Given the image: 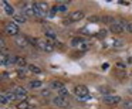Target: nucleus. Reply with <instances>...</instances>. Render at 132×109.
I'll use <instances>...</instances> for the list:
<instances>
[{
  "label": "nucleus",
  "instance_id": "1",
  "mask_svg": "<svg viewBox=\"0 0 132 109\" xmlns=\"http://www.w3.org/2000/svg\"><path fill=\"white\" fill-rule=\"evenodd\" d=\"M128 23L129 21H125V20H117L111 27H109V30H111V33H114V34H122V33L128 29Z\"/></svg>",
  "mask_w": 132,
  "mask_h": 109
},
{
  "label": "nucleus",
  "instance_id": "2",
  "mask_svg": "<svg viewBox=\"0 0 132 109\" xmlns=\"http://www.w3.org/2000/svg\"><path fill=\"white\" fill-rule=\"evenodd\" d=\"M21 13L26 16L27 19L29 17H36V3H24L21 4Z\"/></svg>",
  "mask_w": 132,
  "mask_h": 109
},
{
  "label": "nucleus",
  "instance_id": "3",
  "mask_svg": "<svg viewBox=\"0 0 132 109\" xmlns=\"http://www.w3.org/2000/svg\"><path fill=\"white\" fill-rule=\"evenodd\" d=\"M4 33H6L7 35L17 37L19 33H20V29H19V26L14 23V21H9V23L4 24Z\"/></svg>",
  "mask_w": 132,
  "mask_h": 109
},
{
  "label": "nucleus",
  "instance_id": "4",
  "mask_svg": "<svg viewBox=\"0 0 132 109\" xmlns=\"http://www.w3.org/2000/svg\"><path fill=\"white\" fill-rule=\"evenodd\" d=\"M37 47L40 50H43V51H46V52L54 51V46H53V43L44 40V38H37Z\"/></svg>",
  "mask_w": 132,
  "mask_h": 109
},
{
  "label": "nucleus",
  "instance_id": "5",
  "mask_svg": "<svg viewBox=\"0 0 132 109\" xmlns=\"http://www.w3.org/2000/svg\"><path fill=\"white\" fill-rule=\"evenodd\" d=\"M75 95H77V98H80V99H88L89 98V91L88 88H87L85 85H78L75 86Z\"/></svg>",
  "mask_w": 132,
  "mask_h": 109
},
{
  "label": "nucleus",
  "instance_id": "6",
  "mask_svg": "<svg viewBox=\"0 0 132 109\" xmlns=\"http://www.w3.org/2000/svg\"><path fill=\"white\" fill-rule=\"evenodd\" d=\"M14 43L19 48H27L30 46L29 40H27V35H23V34H19L17 37H14Z\"/></svg>",
  "mask_w": 132,
  "mask_h": 109
},
{
  "label": "nucleus",
  "instance_id": "7",
  "mask_svg": "<svg viewBox=\"0 0 132 109\" xmlns=\"http://www.w3.org/2000/svg\"><path fill=\"white\" fill-rule=\"evenodd\" d=\"M102 101L106 105H118V103L122 102V98L118 96V95H105L102 98Z\"/></svg>",
  "mask_w": 132,
  "mask_h": 109
},
{
  "label": "nucleus",
  "instance_id": "8",
  "mask_svg": "<svg viewBox=\"0 0 132 109\" xmlns=\"http://www.w3.org/2000/svg\"><path fill=\"white\" fill-rule=\"evenodd\" d=\"M85 17V12L84 10H75V12H71V14L68 16V20L71 23H75V21H81Z\"/></svg>",
  "mask_w": 132,
  "mask_h": 109
},
{
  "label": "nucleus",
  "instance_id": "9",
  "mask_svg": "<svg viewBox=\"0 0 132 109\" xmlns=\"http://www.w3.org/2000/svg\"><path fill=\"white\" fill-rule=\"evenodd\" d=\"M53 105L58 106V108H67L70 106V102H68V98H63V96H54L53 98Z\"/></svg>",
  "mask_w": 132,
  "mask_h": 109
},
{
  "label": "nucleus",
  "instance_id": "10",
  "mask_svg": "<svg viewBox=\"0 0 132 109\" xmlns=\"http://www.w3.org/2000/svg\"><path fill=\"white\" fill-rule=\"evenodd\" d=\"M14 94H16L17 101H21V102H23V101L27 98V91H26V88H21V86H17V88L14 89Z\"/></svg>",
  "mask_w": 132,
  "mask_h": 109
},
{
  "label": "nucleus",
  "instance_id": "11",
  "mask_svg": "<svg viewBox=\"0 0 132 109\" xmlns=\"http://www.w3.org/2000/svg\"><path fill=\"white\" fill-rule=\"evenodd\" d=\"M13 21H14L16 24H24V23H27V17L23 14V13H16L14 16H13Z\"/></svg>",
  "mask_w": 132,
  "mask_h": 109
},
{
  "label": "nucleus",
  "instance_id": "12",
  "mask_svg": "<svg viewBox=\"0 0 132 109\" xmlns=\"http://www.w3.org/2000/svg\"><path fill=\"white\" fill-rule=\"evenodd\" d=\"M36 6H37V9L40 10L43 14H46V13L48 12V9H50L48 3H44V2H37V3H36Z\"/></svg>",
  "mask_w": 132,
  "mask_h": 109
},
{
  "label": "nucleus",
  "instance_id": "13",
  "mask_svg": "<svg viewBox=\"0 0 132 109\" xmlns=\"http://www.w3.org/2000/svg\"><path fill=\"white\" fill-rule=\"evenodd\" d=\"M3 9H4V13L9 14V16H14L16 14L13 6H12V4H9V3H6V2H3Z\"/></svg>",
  "mask_w": 132,
  "mask_h": 109
},
{
  "label": "nucleus",
  "instance_id": "14",
  "mask_svg": "<svg viewBox=\"0 0 132 109\" xmlns=\"http://www.w3.org/2000/svg\"><path fill=\"white\" fill-rule=\"evenodd\" d=\"M0 103H2V105H7V103H10V98L7 96L6 91H3L2 94H0Z\"/></svg>",
  "mask_w": 132,
  "mask_h": 109
},
{
  "label": "nucleus",
  "instance_id": "15",
  "mask_svg": "<svg viewBox=\"0 0 132 109\" xmlns=\"http://www.w3.org/2000/svg\"><path fill=\"white\" fill-rule=\"evenodd\" d=\"M71 46H74V47L85 46V41H84L82 38H80V37H75V38H72V40H71Z\"/></svg>",
  "mask_w": 132,
  "mask_h": 109
},
{
  "label": "nucleus",
  "instance_id": "16",
  "mask_svg": "<svg viewBox=\"0 0 132 109\" xmlns=\"http://www.w3.org/2000/svg\"><path fill=\"white\" fill-rule=\"evenodd\" d=\"M101 21H102V23H106V24H111V26H112L117 20H115L114 17H111V16H102V17H101Z\"/></svg>",
  "mask_w": 132,
  "mask_h": 109
},
{
  "label": "nucleus",
  "instance_id": "17",
  "mask_svg": "<svg viewBox=\"0 0 132 109\" xmlns=\"http://www.w3.org/2000/svg\"><path fill=\"white\" fill-rule=\"evenodd\" d=\"M41 86H43V82H41V81H38V79H33V81H30V88L37 89V88H41Z\"/></svg>",
  "mask_w": 132,
  "mask_h": 109
},
{
  "label": "nucleus",
  "instance_id": "18",
  "mask_svg": "<svg viewBox=\"0 0 132 109\" xmlns=\"http://www.w3.org/2000/svg\"><path fill=\"white\" fill-rule=\"evenodd\" d=\"M27 69H29L30 72H33V74H41V68L40 67H37V65H29L27 67Z\"/></svg>",
  "mask_w": 132,
  "mask_h": 109
},
{
  "label": "nucleus",
  "instance_id": "19",
  "mask_svg": "<svg viewBox=\"0 0 132 109\" xmlns=\"http://www.w3.org/2000/svg\"><path fill=\"white\" fill-rule=\"evenodd\" d=\"M51 86H53L54 89H57V91H60V89L65 88V86H64V84L60 82V81H53V82H51Z\"/></svg>",
  "mask_w": 132,
  "mask_h": 109
},
{
  "label": "nucleus",
  "instance_id": "20",
  "mask_svg": "<svg viewBox=\"0 0 132 109\" xmlns=\"http://www.w3.org/2000/svg\"><path fill=\"white\" fill-rule=\"evenodd\" d=\"M44 34H46V37L48 38V40H53V41H54L55 38H57L55 33H54V31H51V30H46V33H44Z\"/></svg>",
  "mask_w": 132,
  "mask_h": 109
},
{
  "label": "nucleus",
  "instance_id": "21",
  "mask_svg": "<svg viewBox=\"0 0 132 109\" xmlns=\"http://www.w3.org/2000/svg\"><path fill=\"white\" fill-rule=\"evenodd\" d=\"M16 64H17L20 68H23V67L27 64V61H26V58H23V57H17L16 58Z\"/></svg>",
  "mask_w": 132,
  "mask_h": 109
},
{
  "label": "nucleus",
  "instance_id": "22",
  "mask_svg": "<svg viewBox=\"0 0 132 109\" xmlns=\"http://www.w3.org/2000/svg\"><path fill=\"white\" fill-rule=\"evenodd\" d=\"M57 92H58V96H63V98H68V95H70V92L67 91V88H63Z\"/></svg>",
  "mask_w": 132,
  "mask_h": 109
},
{
  "label": "nucleus",
  "instance_id": "23",
  "mask_svg": "<svg viewBox=\"0 0 132 109\" xmlns=\"http://www.w3.org/2000/svg\"><path fill=\"white\" fill-rule=\"evenodd\" d=\"M88 21H89V23H100V21H101V17H100V16H89V17H88Z\"/></svg>",
  "mask_w": 132,
  "mask_h": 109
},
{
  "label": "nucleus",
  "instance_id": "24",
  "mask_svg": "<svg viewBox=\"0 0 132 109\" xmlns=\"http://www.w3.org/2000/svg\"><path fill=\"white\" fill-rule=\"evenodd\" d=\"M17 109H29V102H26V101L19 102L17 103Z\"/></svg>",
  "mask_w": 132,
  "mask_h": 109
},
{
  "label": "nucleus",
  "instance_id": "25",
  "mask_svg": "<svg viewBox=\"0 0 132 109\" xmlns=\"http://www.w3.org/2000/svg\"><path fill=\"white\" fill-rule=\"evenodd\" d=\"M27 71H29V69H26V68H17V75L19 77H26Z\"/></svg>",
  "mask_w": 132,
  "mask_h": 109
},
{
  "label": "nucleus",
  "instance_id": "26",
  "mask_svg": "<svg viewBox=\"0 0 132 109\" xmlns=\"http://www.w3.org/2000/svg\"><path fill=\"white\" fill-rule=\"evenodd\" d=\"M122 106H123V109H132V101H125V102H122Z\"/></svg>",
  "mask_w": 132,
  "mask_h": 109
},
{
  "label": "nucleus",
  "instance_id": "27",
  "mask_svg": "<svg viewBox=\"0 0 132 109\" xmlns=\"http://www.w3.org/2000/svg\"><path fill=\"white\" fill-rule=\"evenodd\" d=\"M112 44H114V47H122L123 46V41L122 40H114V41H112Z\"/></svg>",
  "mask_w": 132,
  "mask_h": 109
},
{
  "label": "nucleus",
  "instance_id": "28",
  "mask_svg": "<svg viewBox=\"0 0 132 109\" xmlns=\"http://www.w3.org/2000/svg\"><path fill=\"white\" fill-rule=\"evenodd\" d=\"M98 35H100V37H105V35H106V30H101V31L98 33Z\"/></svg>",
  "mask_w": 132,
  "mask_h": 109
},
{
  "label": "nucleus",
  "instance_id": "29",
  "mask_svg": "<svg viewBox=\"0 0 132 109\" xmlns=\"http://www.w3.org/2000/svg\"><path fill=\"white\" fill-rule=\"evenodd\" d=\"M126 31L132 33V21H129V23H128V29H126Z\"/></svg>",
  "mask_w": 132,
  "mask_h": 109
},
{
  "label": "nucleus",
  "instance_id": "30",
  "mask_svg": "<svg viewBox=\"0 0 132 109\" xmlns=\"http://www.w3.org/2000/svg\"><path fill=\"white\" fill-rule=\"evenodd\" d=\"M129 94H132V86H131V88H129Z\"/></svg>",
  "mask_w": 132,
  "mask_h": 109
}]
</instances>
